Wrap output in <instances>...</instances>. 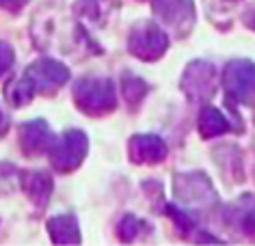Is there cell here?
I'll return each mask as SVG.
<instances>
[{
  "instance_id": "14",
  "label": "cell",
  "mask_w": 255,
  "mask_h": 246,
  "mask_svg": "<svg viewBox=\"0 0 255 246\" xmlns=\"http://www.w3.org/2000/svg\"><path fill=\"white\" fill-rule=\"evenodd\" d=\"M2 132H4V117L0 115V134H2Z\"/></svg>"
},
{
  "instance_id": "10",
  "label": "cell",
  "mask_w": 255,
  "mask_h": 246,
  "mask_svg": "<svg viewBox=\"0 0 255 246\" xmlns=\"http://www.w3.org/2000/svg\"><path fill=\"white\" fill-rule=\"evenodd\" d=\"M199 128H201L203 136H216V134H223V132L229 130L225 117H223V112L216 110L214 106H206V108L201 110Z\"/></svg>"
},
{
  "instance_id": "11",
  "label": "cell",
  "mask_w": 255,
  "mask_h": 246,
  "mask_svg": "<svg viewBox=\"0 0 255 246\" xmlns=\"http://www.w3.org/2000/svg\"><path fill=\"white\" fill-rule=\"evenodd\" d=\"M236 218L245 231H255V199L245 197L236 207Z\"/></svg>"
},
{
  "instance_id": "12",
  "label": "cell",
  "mask_w": 255,
  "mask_h": 246,
  "mask_svg": "<svg viewBox=\"0 0 255 246\" xmlns=\"http://www.w3.org/2000/svg\"><path fill=\"white\" fill-rule=\"evenodd\" d=\"M13 63V52L7 43H0V74H4Z\"/></svg>"
},
{
  "instance_id": "5",
  "label": "cell",
  "mask_w": 255,
  "mask_h": 246,
  "mask_svg": "<svg viewBox=\"0 0 255 246\" xmlns=\"http://www.w3.org/2000/svg\"><path fill=\"white\" fill-rule=\"evenodd\" d=\"M212 82H214V67L208 63H193L184 78L186 93L195 99H201L212 93Z\"/></svg>"
},
{
  "instance_id": "3",
  "label": "cell",
  "mask_w": 255,
  "mask_h": 246,
  "mask_svg": "<svg viewBox=\"0 0 255 246\" xmlns=\"http://www.w3.org/2000/svg\"><path fill=\"white\" fill-rule=\"evenodd\" d=\"M130 50L141 59H158L167 50V35L156 24H145L134 30L130 39Z\"/></svg>"
},
{
  "instance_id": "2",
  "label": "cell",
  "mask_w": 255,
  "mask_h": 246,
  "mask_svg": "<svg viewBox=\"0 0 255 246\" xmlns=\"http://www.w3.org/2000/svg\"><path fill=\"white\" fill-rule=\"evenodd\" d=\"M225 89L238 102L255 97V65L249 61H234L225 69Z\"/></svg>"
},
{
  "instance_id": "7",
  "label": "cell",
  "mask_w": 255,
  "mask_h": 246,
  "mask_svg": "<svg viewBox=\"0 0 255 246\" xmlns=\"http://www.w3.org/2000/svg\"><path fill=\"white\" fill-rule=\"evenodd\" d=\"M154 11L162 22L167 24H182L193 22V0H156Z\"/></svg>"
},
{
  "instance_id": "6",
  "label": "cell",
  "mask_w": 255,
  "mask_h": 246,
  "mask_svg": "<svg viewBox=\"0 0 255 246\" xmlns=\"http://www.w3.org/2000/svg\"><path fill=\"white\" fill-rule=\"evenodd\" d=\"M26 80L35 89H43V86H56L67 80V69L52 61H39L35 67L28 69Z\"/></svg>"
},
{
  "instance_id": "8",
  "label": "cell",
  "mask_w": 255,
  "mask_h": 246,
  "mask_svg": "<svg viewBox=\"0 0 255 246\" xmlns=\"http://www.w3.org/2000/svg\"><path fill=\"white\" fill-rule=\"evenodd\" d=\"M132 158L136 162H158L167 156V147L158 136L145 134V136H136L132 141Z\"/></svg>"
},
{
  "instance_id": "1",
  "label": "cell",
  "mask_w": 255,
  "mask_h": 246,
  "mask_svg": "<svg viewBox=\"0 0 255 246\" xmlns=\"http://www.w3.org/2000/svg\"><path fill=\"white\" fill-rule=\"evenodd\" d=\"M76 99L82 110L102 112L115 106V91L108 80H80L76 84Z\"/></svg>"
},
{
  "instance_id": "13",
  "label": "cell",
  "mask_w": 255,
  "mask_h": 246,
  "mask_svg": "<svg viewBox=\"0 0 255 246\" xmlns=\"http://www.w3.org/2000/svg\"><path fill=\"white\" fill-rule=\"evenodd\" d=\"M24 2H26V0H0V4H2V7H9V9H20Z\"/></svg>"
},
{
  "instance_id": "9",
  "label": "cell",
  "mask_w": 255,
  "mask_h": 246,
  "mask_svg": "<svg viewBox=\"0 0 255 246\" xmlns=\"http://www.w3.org/2000/svg\"><path fill=\"white\" fill-rule=\"evenodd\" d=\"M22 134H24V147L28 151H39L43 147H52V143H54V136L50 138L43 121L26 123V128L22 130Z\"/></svg>"
},
{
  "instance_id": "4",
  "label": "cell",
  "mask_w": 255,
  "mask_h": 246,
  "mask_svg": "<svg viewBox=\"0 0 255 246\" xmlns=\"http://www.w3.org/2000/svg\"><path fill=\"white\" fill-rule=\"evenodd\" d=\"M85 151L87 138L80 132H67L61 143H52V147H50V154H54L52 160L61 171H67V168H74L76 164H80Z\"/></svg>"
}]
</instances>
